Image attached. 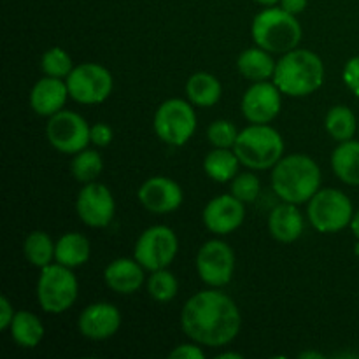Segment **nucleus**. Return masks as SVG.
I'll return each instance as SVG.
<instances>
[{
  "label": "nucleus",
  "instance_id": "obj_1",
  "mask_svg": "<svg viewBox=\"0 0 359 359\" xmlns=\"http://www.w3.org/2000/svg\"><path fill=\"white\" fill-rule=\"evenodd\" d=\"M181 328L200 346L224 347L241 333L242 316L233 298L219 287H212L186 300L181 311Z\"/></svg>",
  "mask_w": 359,
  "mask_h": 359
},
{
  "label": "nucleus",
  "instance_id": "obj_2",
  "mask_svg": "<svg viewBox=\"0 0 359 359\" xmlns=\"http://www.w3.org/2000/svg\"><path fill=\"white\" fill-rule=\"evenodd\" d=\"M272 81L283 95L294 98L309 97L325 83V63L318 53L294 48L293 51L280 55Z\"/></svg>",
  "mask_w": 359,
  "mask_h": 359
},
{
  "label": "nucleus",
  "instance_id": "obj_3",
  "mask_svg": "<svg viewBox=\"0 0 359 359\" xmlns=\"http://www.w3.org/2000/svg\"><path fill=\"white\" fill-rule=\"evenodd\" d=\"M272 189L283 202L309 203L321 189V168L307 154L283 156L272 168Z\"/></svg>",
  "mask_w": 359,
  "mask_h": 359
},
{
  "label": "nucleus",
  "instance_id": "obj_4",
  "mask_svg": "<svg viewBox=\"0 0 359 359\" xmlns=\"http://www.w3.org/2000/svg\"><path fill=\"white\" fill-rule=\"evenodd\" d=\"M251 35L256 46L272 55H284L298 48L302 41V25L297 16L283 7H265L255 16L251 23Z\"/></svg>",
  "mask_w": 359,
  "mask_h": 359
},
{
  "label": "nucleus",
  "instance_id": "obj_5",
  "mask_svg": "<svg viewBox=\"0 0 359 359\" xmlns=\"http://www.w3.org/2000/svg\"><path fill=\"white\" fill-rule=\"evenodd\" d=\"M233 151L244 167L269 170L284 156V139L273 126L251 125L241 130Z\"/></svg>",
  "mask_w": 359,
  "mask_h": 359
},
{
  "label": "nucleus",
  "instance_id": "obj_6",
  "mask_svg": "<svg viewBox=\"0 0 359 359\" xmlns=\"http://www.w3.org/2000/svg\"><path fill=\"white\" fill-rule=\"evenodd\" d=\"M72 270L56 262L41 269L35 294L42 311L48 314H63L76 304L79 283Z\"/></svg>",
  "mask_w": 359,
  "mask_h": 359
},
{
  "label": "nucleus",
  "instance_id": "obj_7",
  "mask_svg": "<svg viewBox=\"0 0 359 359\" xmlns=\"http://www.w3.org/2000/svg\"><path fill=\"white\" fill-rule=\"evenodd\" d=\"M354 216L353 200L335 188H321L307 205L309 223L319 233H337L351 224Z\"/></svg>",
  "mask_w": 359,
  "mask_h": 359
},
{
  "label": "nucleus",
  "instance_id": "obj_8",
  "mask_svg": "<svg viewBox=\"0 0 359 359\" xmlns=\"http://www.w3.org/2000/svg\"><path fill=\"white\" fill-rule=\"evenodd\" d=\"M153 128L158 139L168 146H184L196 132L195 105L182 98H168L154 112Z\"/></svg>",
  "mask_w": 359,
  "mask_h": 359
},
{
  "label": "nucleus",
  "instance_id": "obj_9",
  "mask_svg": "<svg viewBox=\"0 0 359 359\" xmlns=\"http://www.w3.org/2000/svg\"><path fill=\"white\" fill-rule=\"evenodd\" d=\"M65 81L70 98L83 105L102 104L114 90V77L111 70L95 62L76 65Z\"/></svg>",
  "mask_w": 359,
  "mask_h": 359
},
{
  "label": "nucleus",
  "instance_id": "obj_10",
  "mask_svg": "<svg viewBox=\"0 0 359 359\" xmlns=\"http://www.w3.org/2000/svg\"><path fill=\"white\" fill-rule=\"evenodd\" d=\"M179 251V238L172 228L165 224H154L140 233L133 248V258L147 270L168 269Z\"/></svg>",
  "mask_w": 359,
  "mask_h": 359
},
{
  "label": "nucleus",
  "instance_id": "obj_11",
  "mask_svg": "<svg viewBox=\"0 0 359 359\" xmlns=\"http://www.w3.org/2000/svg\"><path fill=\"white\" fill-rule=\"evenodd\" d=\"M46 135L53 149L74 156L91 144V126L81 114L63 109L49 118Z\"/></svg>",
  "mask_w": 359,
  "mask_h": 359
},
{
  "label": "nucleus",
  "instance_id": "obj_12",
  "mask_svg": "<svg viewBox=\"0 0 359 359\" xmlns=\"http://www.w3.org/2000/svg\"><path fill=\"white\" fill-rule=\"evenodd\" d=\"M233 249L219 238H210L196 252V272L209 287H224L231 283L235 273Z\"/></svg>",
  "mask_w": 359,
  "mask_h": 359
},
{
  "label": "nucleus",
  "instance_id": "obj_13",
  "mask_svg": "<svg viewBox=\"0 0 359 359\" xmlns=\"http://www.w3.org/2000/svg\"><path fill=\"white\" fill-rule=\"evenodd\" d=\"M76 212L86 226H109L116 214V202L111 189L98 181L83 184L81 191L77 193Z\"/></svg>",
  "mask_w": 359,
  "mask_h": 359
},
{
  "label": "nucleus",
  "instance_id": "obj_14",
  "mask_svg": "<svg viewBox=\"0 0 359 359\" xmlns=\"http://www.w3.org/2000/svg\"><path fill=\"white\" fill-rule=\"evenodd\" d=\"M241 109L251 125H270L280 114L283 93L273 81L252 83L242 97Z\"/></svg>",
  "mask_w": 359,
  "mask_h": 359
},
{
  "label": "nucleus",
  "instance_id": "obj_15",
  "mask_svg": "<svg viewBox=\"0 0 359 359\" xmlns=\"http://www.w3.org/2000/svg\"><path fill=\"white\" fill-rule=\"evenodd\" d=\"M245 219V205L244 202L233 196L231 193L228 195H219L207 202L203 207L202 221L207 230L214 235H230L235 230L242 226Z\"/></svg>",
  "mask_w": 359,
  "mask_h": 359
},
{
  "label": "nucleus",
  "instance_id": "obj_16",
  "mask_svg": "<svg viewBox=\"0 0 359 359\" xmlns=\"http://www.w3.org/2000/svg\"><path fill=\"white\" fill-rule=\"evenodd\" d=\"M140 205L153 214H170L182 205L184 200V191L181 184L174 179L165 177V175H154L137 191Z\"/></svg>",
  "mask_w": 359,
  "mask_h": 359
},
{
  "label": "nucleus",
  "instance_id": "obj_17",
  "mask_svg": "<svg viewBox=\"0 0 359 359\" xmlns=\"http://www.w3.org/2000/svg\"><path fill=\"white\" fill-rule=\"evenodd\" d=\"M77 328L90 340H107L121 328V312L109 302H95L81 312Z\"/></svg>",
  "mask_w": 359,
  "mask_h": 359
},
{
  "label": "nucleus",
  "instance_id": "obj_18",
  "mask_svg": "<svg viewBox=\"0 0 359 359\" xmlns=\"http://www.w3.org/2000/svg\"><path fill=\"white\" fill-rule=\"evenodd\" d=\"M70 98L69 86L65 79L44 76L34 84L30 91V107L35 114L51 118L56 112L63 111Z\"/></svg>",
  "mask_w": 359,
  "mask_h": 359
},
{
  "label": "nucleus",
  "instance_id": "obj_19",
  "mask_svg": "<svg viewBox=\"0 0 359 359\" xmlns=\"http://www.w3.org/2000/svg\"><path fill=\"white\" fill-rule=\"evenodd\" d=\"M146 272L135 258H118L105 266L104 280L114 293L133 294L142 287Z\"/></svg>",
  "mask_w": 359,
  "mask_h": 359
},
{
  "label": "nucleus",
  "instance_id": "obj_20",
  "mask_svg": "<svg viewBox=\"0 0 359 359\" xmlns=\"http://www.w3.org/2000/svg\"><path fill=\"white\" fill-rule=\"evenodd\" d=\"M266 223H269L270 235L283 244L298 241L305 230V219L297 203L290 202H283L280 205L273 207Z\"/></svg>",
  "mask_w": 359,
  "mask_h": 359
},
{
  "label": "nucleus",
  "instance_id": "obj_21",
  "mask_svg": "<svg viewBox=\"0 0 359 359\" xmlns=\"http://www.w3.org/2000/svg\"><path fill=\"white\" fill-rule=\"evenodd\" d=\"M276 67L277 62L273 60L272 53L259 48V46L244 49L237 58V70L242 77H245L251 83L273 79Z\"/></svg>",
  "mask_w": 359,
  "mask_h": 359
},
{
  "label": "nucleus",
  "instance_id": "obj_22",
  "mask_svg": "<svg viewBox=\"0 0 359 359\" xmlns=\"http://www.w3.org/2000/svg\"><path fill=\"white\" fill-rule=\"evenodd\" d=\"M186 95L195 107H212L221 100L223 84L214 74L195 72L186 83Z\"/></svg>",
  "mask_w": 359,
  "mask_h": 359
},
{
  "label": "nucleus",
  "instance_id": "obj_23",
  "mask_svg": "<svg viewBox=\"0 0 359 359\" xmlns=\"http://www.w3.org/2000/svg\"><path fill=\"white\" fill-rule=\"evenodd\" d=\"M91 256L90 241L83 233L77 231H67L56 241L55 262L60 265H65L69 269H77V266L88 263Z\"/></svg>",
  "mask_w": 359,
  "mask_h": 359
},
{
  "label": "nucleus",
  "instance_id": "obj_24",
  "mask_svg": "<svg viewBox=\"0 0 359 359\" xmlns=\"http://www.w3.org/2000/svg\"><path fill=\"white\" fill-rule=\"evenodd\" d=\"M332 168L349 186H359V140H346L332 153Z\"/></svg>",
  "mask_w": 359,
  "mask_h": 359
},
{
  "label": "nucleus",
  "instance_id": "obj_25",
  "mask_svg": "<svg viewBox=\"0 0 359 359\" xmlns=\"http://www.w3.org/2000/svg\"><path fill=\"white\" fill-rule=\"evenodd\" d=\"M14 342L23 349H35L44 339V323L28 311H18L9 328Z\"/></svg>",
  "mask_w": 359,
  "mask_h": 359
},
{
  "label": "nucleus",
  "instance_id": "obj_26",
  "mask_svg": "<svg viewBox=\"0 0 359 359\" xmlns=\"http://www.w3.org/2000/svg\"><path fill=\"white\" fill-rule=\"evenodd\" d=\"M241 165V160L233 149L214 147L203 158V172L207 174V177L216 182H223V184L233 181Z\"/></svg>",
  "mask_w": 359,
  "mask_h": 359
},
{
  "label": "nucleus",
  "instance_id": "obj_27",
  "mask_svg": "<svg viewBox=\"0 0 359 359\" xmlns=\"http://www.w3.org/2000/svg\"><path fill=\"white\" fill-rule=\"evenodd\" d=\"M55 251L56 242L53 241L51 235L42 230L28 233L23 242L25 258L30 265L37 266V269H44V266L55 263Z\"/></svg>",
  "mask_w": 359,
  "mask_h": 359
},
{
  "label": "nucleus",
  "instance_id": "obj_28",
  "mask_svg": "<svg viewBox=\"0 0 359 359\" xmlns=\"http://www.w3.org/2000/svg\"><path fill=\"white\" fill-rule=\"evenodd\" d=\"M325 128L328 135L337 142L354 139L358 130L356 114L347 105H333L325 118Z\"/></svg>",
  "mask_w": 359,
  "mask_h": 359
},
{
  "label": "nucleus",
  "instance_id": "obj_29",
  "mask_svg": "<svg viewBox=\"0 0 359 359\" xmlns=\"http://www.w3.org/2000/svg\"><path fill=\"white\" fill-rule=\"evenodd\" d=\"M102 170H104V160H102L100 153L95 149H88V147L74 154L72 161H70V172L81 184L97 181Z\"/></svg>",
  "mask_w": 359,
  "mask_h": 359
},
{
  "label": "nucleus",
  "instance_id": "obj_30",
  "mask_svg": "<svg viewBox=\"0 0 359 359\" xmlns=\"http://www.w3.org/2000/svg\"><path fill=\"white\" fill-rule=\"evenodd\" d=\"M147 293L158 304H168L179 293V280L168 269L154 270L147 277Z\"/></svg>",
  "mask_w": 359,
  "mask_h": 359
},
{
  "label": "nucleus",
  "instance_id": "obj_31",
  "mask_svg": "<svg viewBox=\"0 0 359 359\" xmlns=\"http://www.w3.org/2000/svg\"><path fill=\"white\" fill-rule=\"evenodd\" d=\"M74 67L76 65H74L69 53L63 48H58V46L49 48L41 58V70L44 72V76L67 79L70 76V72L74 70Z\"/></svg>",
  "mask_w": 359,
  "mask_h": 359
},
{
  "label": "nucleus",
  "instance_id": "obj_32",
  "mask_svg": "<svg viewBox=\"0 0 359 359\" xmlns=\"http://www.w3.org/2000/svg\"><path fill=\"white\" fill-rule=\"evenodd\" d=\"M238 128L235 123L230 119H216L210 123L207 128V140L212 144L214 147H221V149H233L235 142L238 139Z\"/></svg>",
  "mask_w": 359,
  "mask_h": 359
},
{
  "label": "nucleus",
  "instance_id": "obj_33",
  "mask_svg": "<svg viewBox=\"0 0 359 359\" xmlns=\"http://www.w3.org/2000/svg\"><path fill=\"white\" fill-rule=\"evenodd\" d=\"M230 193L233 196H237L241 202L252 203L256 202V198H258L259 193H262V182H259V179L256 177L252 172L237 174L233 181H231Z\"/></svg>",
  "mask_w": 359,
  "mask_h": 359
},
{
  "label": "nucleus",
  "instance_id": "obj_34",
  "mask_svg": "<svg viewBox=\"0 0 359 359\" xmlns=\"http://www.w3.org/2000/svg\"><path fill=\"white\" fill-rule=\"evenodd\" d=\"M344 83L359 98V56H353L349 62L344 65Z\"/></svg>",
  "mask_w": 359,
  "mask_h": 359
},
{
  "label": "nucleus",
  "instance_id": "obj_35",
  "mask_svg": "<svg viewBox=\"0 0 359 359\" xmlns=\"http://www.w3.org/2000/svg\"><path fill=\"white\" fill-rule=\"evenodd\" d=\"M114 139V132L107 123H97L91 126V144L97 147H107Z\"/></svg>",
  "mask_w": 359,
  "mask_h": 359
},
{
  "label": "nucleus",
  "instance_id": "obj_36",
  "mask_svg": "<svg viewBox=\"0 0 359 359\" xmlns=\"http://www.w3.org/2000/svg\"><path fill=\"white\" fill-rule=\"evenodd\" d=\"M172 359H203L205 358V353L202 351L200 344H181L175 349L170 351L168 354Z\"/></svg>",
  "mask_w": 359,
  "mask_h": 359
},
{
  "label": "nucleus",
  "instance_id": "obj_37",
  "mask_svg": "<svg viewBox=\"0 0 359 359\" xmlns=\"http://www.w3.org/2000/svg\"><path fill=\"white\" fill-rule=\"evenodd\" d=\"M14 316H16V311H14L9 298L0 297V330L2 332H7L11 328Z\"/></svg>",
  "mask_w": 359,
  "mask_h": 359
},
{
  "label": "nucleus",
  "instance_id": "obj_38",
  "mask_svg": "<svg viewBox=\"0 0 359 359\" xmlns=\"http://www.w3.org/2000/svg\"><path fill=\"white\" fill-rule=\"evenodd\" d=\"M279 4L284 11H287V13L298 16V14L304 13V11L307 9L309 0H280Z\"/></svg>",
  "mask_w": 359,
  "mask_h": 359
},
{
  "label": "nucleus",
  "instance_id": "obj_39",
  "mask_svg": "<svg viewBox=\"0 0 359 359\" xmlns=\"http://www.w3.org/2000/svg\"><path fill=\"white\" fill-rule=\"evenodd\" d=\"M349 226H351V231H353L354 237H356L359 241V210L354 212V216H353V219H351Z\"/></svg>",
  "mask_w": 359,
  "mask_h": 359
},
{
  "label": "nucleus",
  "instance_id": "obj_40",
  "mask_svg": "<svg viewBox=\"0 0 359 359\" xmlns=\"http://www.w3.org/2000/svg\"><path fill=\"white\" fill-rule=\"evenodd\" d=\"M244 356H242L241 353H223L217 356V359H242Z\"/></svg>",
  "mask_w": 359,
  "mask_h": 359
},
{
  "label": "nucleus",
  "instance_id": "obj_41",
  "mask_svg": "<svg viewBox=\"0 0 359 359\" xmlns=\"http://www.w3.org/2000/svg\"><path fill=\"white\" fill-rule=\"evenodd\" d=\"M255 2H258L259 6H263V7H272V6H277L280 0H255Z\"/></svg>",
  "mask_w": 359,
  "mask_h": 359
},
{
  "label": "nucleus",
  "instance_id": "obj_42",
  "mask_svg": "<svg viewBox=\"0 0 359 359\" xmlns=\"http://www.w3.org/2000/svg\"><path fill=\"white\" fill-rule=\"evenodd\" d=\"M307 358L323 359V354H319V353H302V354H300V359H307Z\"/></svg>",
  "mask_w": 359,
  "mask_h": 359
}]
</instances>
